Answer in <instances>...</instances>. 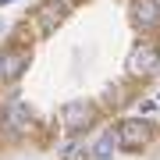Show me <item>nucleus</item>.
Here are the masks:
<instances>
[{
    "label": "nucleus",
    "instance_id": "obj_7",
    "mask_svg": "<svg viewBox=\"0 0 160 160\" xmlns=\"http://www.w3.org/2000/svg\"><path fill=\"white\" fill-rule=\"evenodd\" d=\"M118 142H121V139L114 135V132H107V135H100V142H96V149H92V153H96L100 160H107L110 153H114V146H118Z\"/></svg>",
    "mask_w": 160,
    "mask_h": 160
},
{
    "label": "nucleus",
    "instance_id": "obj_3",
    "mask_svg": "<svg viewBox=\"0 0 160 160\" xmlns=\"http://www.w3.org/2000/svg\"><path fill=\"white\" fill-rule=\"evenodd\" d=\"M64 125H68V132H82L89 125V103L71 100L68 107H64Z\"/></svg>",
    "mask_w": 160,
    "mask_h": 160
},
{
    "label": "nucleus",
    "instance_id": "obj_5",
    "mask_svg": "<svg viewBox=\"0 0 160 160\" xmlns=\"http://www.w3.org/2000/svg\"><path fill=\"white\" fill-rule=\"evenodd\" d=\"M118 139L125 146H142L146 139H149V128L142 125V121H125V125L118 128Z\"/></svg>",
    "mask_w": 160,
    "mask_h": 160
},
{
    "label": "nucleus",
    "instance_id": "obj_4",
    "mask_svg": "<svg viewBox=\"0 0 160 160\" xmlns=\"http://www.w3.org/2000/svg\"><path fill=\"white\" fill-rule=\"evenodd\" d=\"M132 14H135V22L142 25V29H153L160 22V4L157 0H135V4H132Z\"/></svg>",
    "mask_w": 160,
    "mask_h": 160
},
{
    "label": "nucleus",
    "instance_id": "obj_1",
    "mask_svg": "<svg viewBox=\"0 0 160 160\" xmlns=\"http://www.w3.org/2000/svg\"><path fill=\"white\" fill-rule=\"evenodd\" d=\"M25 68H29V53H25V50H11V53H4V57H0V82H14V78H22Z\"/></svg>",
    "mask_w": 160,
    "mask_h": 160
},
{
    "label": "nucleus",
    "instance_id": "obj_8",
    "mask_svg": "<svg viewBox=\"0 0 160 160\" xmlns=\"http://www.w3.org/2000/svg\"><path fill=\"white\" fill-rule=\"evenodd\" d=\"M57 18H61V7H57V4H50V7H46V11L39 14V25H43L46 32H50L53 25H57Z\"/></svg>",
    "mask_w": 160,
    "mask_h": 160
},
{
    "label": "nucleus",
    "instance_id": "obj_6",
    "mask_svg": "<svg viewBox=\"0 0 160 160\" xmlns=\"http://www.w3.org/2000/svg\"><path fill=\"white\" fill-rule=\"evenodd\" d=\"M7 128L11 132H25L29 128V107H25V103H11V110H7Z\"/></svg>",
    "mask_w": 160,
    "mask_h": 160
},
{
    "label": "nucleus",
    "instance_id": "obj_2",
    "mask_svg": "<svg viewBox=\"0 0 160 160\" xmlns=\"http://www.w3.org/2000/svg\"><path fill=\"white\" fill-rule=\"evenodd\" d=\"M157 50L153 46H135L132 50V57H128V71L132 75H153L157 71Z\"/></svg>",
    "mask_w": 160,
    "mask_h": 160
},
{
    "label": "nucleus",
    "instance_id": "obj_9",
    "mask_svg": "<svg viewBox=\"0 0 160 160\" xmlns=\"http://www.w3.org/2000/svg\"><path fill=\"white\" fill-rule=\"evenodd\" d=\"M0 4H7V0H0Z\"/></svg>",
    "mask_w": 160,
    "mask_h": 160
}]
</instances>
